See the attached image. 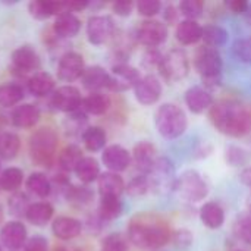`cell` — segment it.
Returning a JSON list of instances; mask_svg holds the SVG:
<instances>
[{
    "mask_svg": "<svg viewBox=\"0 0 251 251\" xmlns=\"http://www.w3.org/2000/svg\"><path fill=\"white\" fill-rule=\"evenodd\" d=\"M210 121L219 132L240 138L251 131V107L237 100H222L210 107Z\"/></svg>",
    "mask_w": 251,
    "mask_h": 251,
    "instance_id": "cell-1",
    "label": "cell"
},
{
    "mask_svg": "<svg viewBox=\"0 0 251 251\" xmlns=\"http://www.w3.org/2000/svg\"><path fill=\"white\" fill-rule=\"evenodd\" d=\"M172 234L159 222L149 218L132 219L128 226V240L138 249H160L168 244Z\"/></svg>",
    "mask_w": 251,
    "mask_h": 251,
    "instance_id": "cell-2",
    "label": "cell"
},
{
    "mask_svg": "<svg viewBox=\"0 0 251 251\" xmlns=\"http://www.w3.org/2000/svg\"><path fill=\"white\" fill-rule=\"evenodd\" d=\"M154 125L163 138L175 140L187 131L188 119L185 112L178 104L165 103L154 113Z\"/></svg>",
    "mask_w": 251,
    "mask_h": 251,
    "instance_id": "cell-3",
    "label": "cell"
},
{
    "mask_svg": "<svg viewBox=\"0 0 251 251\" xmlns=\"http://www.w3.org/2000/svg\"><path fill=\"white\" fill-rule=\"evenodd\" d=\"M57 132L53 128L44 126L37 129L29 138V157L37 166L51 165L57 149Z\"/></svg>",
    "mask_w": 251,
    "mask_h": 251,
    "instance_id": "cell-4",
    "label": "cell"
},
{
    "mask_svg": "<svg viewBox=\"0 0 251 251\" xmlns=\"http://www.w3.org/2000/svg\"><path fill=\"white\" fill-rule=\"evenodd\" d=\"M150 181V188L157 194H168L176 187V168L174 162L165 156L157 157L154 166L147 175Z\"/></svg>",
    "mask_w": 251,
    "mask_h": 251,
    "instance_id": "cell-5",
    "label": "cell"
},
{
    "mask_svg": "<svg viewBox=\"0 0 251 251\" xmlns=\"http://www.w3.org/2000/svg\"><path fill=\"white\" fill-rule=\"evenodd\" d=\"M175 191L185 201L197 203L207 197L209 184L197 171H185L181 176H178Z\"/></svg>",
    "mask_w": 251,
    "mask_h": 251,
    "instance_id": "cell-6",
    "label": "cell"
},
{
    "mask_svg": "<svg viewBox=\"0 0 251 251\" xmlns=\"http://www.w3.org/2000/svg\"><path fill=\"white\" fill-rule=\"evenodd\" d=\"M159 71L168 82L181 81L190 72V59L184 50H171L168 54L163 56Z\"/></svg>",
    "mask_w": 251,
    "mask_h": 251,
    "instance_id": "cell-7",
    "label": "cell"
},
{
    "mask_svg": "<svg viewBox=\"0 0 251 251\" xmlns=\"http://www.w3.org/2000/svg\"><path fill=\"white\" fill-rule=\"evenodd\" d=\"M194 68L201 75L203 79L206 78H218L222 74L224 60L222 56L216 49L212 47H201L194 57Z\"/></svg>",
    "mask_w": 251,
    "mask_h": 251,
    "instance_id": "cell-8",
    "label": "cell"
},
{
    "mask_svg": "<svg viewBox=\"0 0 251 251\" xmlns=\"http://www.w3.org/2000/svg\"><path fill=\"white\" fill-rule=\"evenodd\" d=\"M141 79L140 71L125 62L116 63L109 72V87L107 90L122 93L129 88H134Z\"/></svg>",
    "mask_w": 251,
    "mask_h": 251,
    "instance_id": "cell-9",
    "label": "cell"
},
{
    "mask_svg": "<svg viewBox=\"0 0 251 251\" xmlns=\"http://www.w3.org/2000/svg\"><path fill=\"white\" fill-rule=\"evenodd\" d=\"M135 37L143 46L149 49H156L166 41L168 25L157 19H146L138 25Z\"/></svg>",
    "mask_w": 251,
    "mask_h": 251,
    "instance_id": "cell-10",
    "label": "cell"
},
{
    "mask_svg": "<svg viewBox=\"0 0 251 251\" xmlns=\"http://www.w3.org/2000/svg\"><path fill=\"white\" fill-rule=\"evenodd\" d=\"M115 34V22L107 15H94L87 22V38L94 46L106 44Z\"/></svg>",
    "mask_w": 251,
    "mask_h": 251,
    "instance_id": "cell-11",
    "label": "cell"
},
{
    "mask_svg": "<svg viewBox=\"0 0 251 251\" xmlns=\"http://www.w3.org/2000/svg\"><path fill=\"white\" fill-rule=\"evenodd\" d=\"M51 104L54 109L65 112V113H74L81 110L82 106V97L76 87L74 85H63L53 91L51 94Z\"/></svg>",
    "mask_w": 251,
    "mask_h": 251,
    "instance_id": "cell-12",
    "label": "cell"
},
{
    "mask_svg": "<svg viewBox=\"0 0 251 251\" xmlns=\"http://www.w3.org/2000/svg\"><path fill=\"white\" fill-rule=\"evenodd\" d=\"M162 93H163L162 84L154 75L141 76V79L134 87V96L137 101L143 106H151L157 103L162 97Z\"/></svg>",
    "mask_w": 251,
    "mask_h": 251,
    "instance_id": "cell-13",
    "label": "cell"
},
{
    "mask_svg": "<svg viewBox=\"0 0 251 251\" xmlns=\"http://www.w3.org/2000/svg\"><path fill=\"white\" fill-rule=\"evenodd\" d=\"M84 71H85L84 57L76 51L65 53L57 63V78L65 82H72L79 79Z\"/></svg>",
    "mask_w": 251,
    "mask_h": 251,
    "instance_id": "cell-14",
    "label": "cell"
},
{
    "mask_svg": "<svg viewBox=\"0 0 251 251\" xmlns=\"http://www.w3.org/2000/svg\"><path fill=\"white\" fill-rule=\"evenodd\" d=\"M101 162L109 172H124L132 162V154L119 144H112L106 147L101 153Z\"/></svg>",
    "mask_w": 251,
    "mask_h": 251,
    "instance_id": "cell-15",
    "label": "cell"
},
{
    "mask_svg": "<svg viewBox=\"0 0 251 251\" xmlns=\"http://www.w3.org/2000/svg\"><path fill=\"white\" fill-rule=\"evenodd\" d=\"M26 228L19 221H10L4 224L0 229V241L1 244L12 251L19 250L22 246H25L26 240Z\"/></svg>",
    "mask_w": 251,
    "mask_h": 251,
    "instance_id": "cell-16",
    "label": "cell"
},
{
    "mask_svg": "<svg viewBox=\"0 0 251 251\" xmlns=\"http://www.w3.org/2000/svg\"><path fill=\"white\" fill-rule=\"evenodd\" d=\"M12 65L21 74H35L40 69L41 60L31 46H21L12 53Z\"/></svg>",
    "mask_w": 251,
    "mask_h": 251,
    "instance_id": "cell-17",
    "label": "cell"
},
{
    "mask_svg": "<svg viewBox=\"0 0 251 251\" xmlns=\"http://www.w3.org/2000/svg\"><path fill=\"white\" fill-rule=\"evenodd\" d=\"M132 160L141 175H149L157 160V149L150 141H140L132 150Z\"/></svg>",
    "mask_w": 251,
    "mask_h": 251,
    "instance_id": "cell-18",
    "label": "cell"
},
{
    "mask_svg": "<svg viewBox=\"0 0 251 251\" xmlns=\"http://www.w3.org/2000/svg\"><path fill=\"white\" fill-rule=\"evenodd\" d=\"M184 99H185V104H187L188 110L196 115H200L213 106V96L210 94V91L207 88L200 87V85L190 87L185 91Z\"/></svg>",
    "mask_w": 251,
    "mask_h": 251,
    "instance_id": "cell-19",
    "label": "cell"
},
{
    "mask_svg": "<svg viewBox=\"0 0 251 251\" xmlns=\"http://www.w3.org/2000/svg\"><path fill=\"white\" fill-rule=\"evenodd\" d=\"M28 12L32 18L44 21L50 16H59L63 12H68L66 1L54 0H32L28 3Z\"/></svg>",
    "mask_w": 251,
    "mask_h": 251,
    "instance_id": "cell-20",
    "label": "cell"
},
{
    "mask_svg": "<svg viewBox=\"0 0 251 251\" xmlns=\"http://www.w3.org/2000/svg\"><path fill=\"white\" fill-rule=\"evenodd\" d=\"M51 231L54 234L56 238L62 240V241H69L76 238L81 231H82V224L75 219V218H69V216H59L53 221L51 224Z\"/></svg>",
    "mask_w": 251,
    "mask_h": 251,
    "instance_id": "cell-21",
    "label": "cell"
},
{
    "mask_svg": "<svg viewBox=\"0 0 251 251\" xmlns=\"http://www.w3.org/2000/svg\"><path fill=\"white\" fill-rule=\"evenodd\" d=\"M10 119L16 128H24V129L32 128L40 121V110L35 104L24 103V104H19L13 109Z\"/></svg>",
    "mask_w": 251,
    "mask_h": 251,
    "instance_id": "cell-22",
    "label": "cell"
},
{
    "mask_svg": "<svg viewBox=\"0 0 251 251\" xmlns=\"http://www.w3.org/2000/svg\"><path fill=\"white\" fill-rule=\"evenodd\" d=\"M82 85L91 93H100V90L109 87V72L101 66H88L85 68L81 76Z\"/></svg>",
    "mask_w": 251,
    "mask_h": 251,
    "instance_id": "cell-23",
    "label": "cell"
},
{
    "mask_svg": "<svg viewBox=\"0 0 251 251\" xmlns=\"http://www.w3.org/2000/svg\"><path fill=\"white\" fill-rule=\"evenodd\" d=\"M175 37L182 46H191L203 38V26L197 21L184 19L178 22L175 29Z\"/></svg>",
    "mask_w": 251,
    "mask_h": 251,
    "instance_id": "cell-24",
    "label": "cell"
},
{
    "mask_svg": "<svg viewBox=\"0 0 251 251\" xmlns=\"http://www.w3.org/2000/svg\"><path fill=\"white\" fill-rule=\"evenodd\" d=\"M100 197H121L125 191V182L119 174L115 172H104L97 179Z\"/></svg>",
    "mask_w": 251,
    "mask_h": 251,
    "instance_id": "cell-25",
    "label": "cell"
},
{
    "mask_svg": "<svg viewBox=\"0 0 251 251\" xmlns=\"http://www.w3.org/2000/svg\"><path fill=\"white\" fill-rule=\"evenodd\" d=\"M81 29V21L72 12H63L56 16L53 24V31L60 38H71L75 37Z\"/></svg>",
    "mask_w": 251,
    "mask_h": 251,
    "instance_id": "cell-26",
    "label": "cell"
},
{
    "mask_svg": "<svg viewBox=\"0 0 251 251\" xmlns=\"http://www.w3.org/2000/svg\"><path fill=\"white\" fill-rule=\"evenodd\" d=\"M200 221L209 229H219L225 224V210L216 201H207L200 209Z\"/></svg>",
    "mask_w": 251,
    "mask_h": 251,
    "instance_id": "cell-27",
    "label": "cell"
},
{
    "mask_svg": "<svg viewBox=\"0 0 251 251\" xmlns=\"http://www.w3.org/2000/svg\"><path fill=\"white\" fill-rule=\"evenodd\" d=\"M53 213H54V209L50 203L37 201V203H31V206L26 210L25 218L34 226H44L46 224L51 221Z\"/></svg>",
    "mask_w": 251,
    "mask_h": 251,
    "instance_id": "cell-28",
    "label": "cell"
},
{
    "mask_svg": "<svg viewBox=\"0 0 251 251\" xmlns=\"http://www.w3.org/2000/svg\"><path fill=\"white\" fill-rule=\"evenodd\" d=\"M28 90L37 97L49 96L54 90V79L47 72H35L28 78Z\"/></svg>",
    "mask_w": 251,
    "mask_h": 251,
    "instance_id": "cell-29",
    "label": "cell"
},
{
    "mask_svg": "<svg viewBox=\"0 0 251 251\" xmlns=\"http://www.w3.org/2000/svg\"><path fill=\"white\" fill-rule=\"evenodd\" d=\"M109 107H110V99L103 93L88 94L85 99H82V106H81V109L85 113L94 115V116L104 115L109 110Z\"/></svg>",
    "mask_w": 251,
    "mask_h": 251,
    "instance_id": "cell-30",
    "label": "cell"
},
{
    "mask_svg": "<svg viewBox=\"0 0 251 251\" xmlns=\"http://www.w3.org/2000/svg\"><path fill=\"white\" fill-rule=\"evenodd\" d=\"M124 212V204L119 197H101L99 203L97 216L103 222L118 219Z\"/></svg>",
    "mask_w": 251,
    "mask_h": 251,
    "instance_id": "cell-31",
    "label": "cell"
},
{
    "mask_svg": "<svg viewBox=\"0 0 251 251\" xmlns=\"http://www.w3.org/2000/svg\"><path fill=\"white\" fill-rule=\"evenodd\" d=\"M201 40L204 41V44L207 47L218 49V47H222L228 43L229 34L224 26L216 25V24H210V25H206L203 28V38Z\"/></svg>",
    "mask_w": 251,
    "mask_h": 251,
    "instance_id": "cell-32",
    "label": "cell"
},
{
    "mask_svg": "<svg viewBox=\"0 0 251 251\" xmlns=\"http://www.w3.org/2000/svg\"><path fill=\"white\" fill-rule=\"evenodd\" d=\"M75 175L78 176V179L84 184H91L94 181L99 179L100 174V165L94 157H84L76 169H75Z\"/></svg>",
    "mask_w": 251,
    "mask_h": 251,
    "instance_id": "cell-33",
    "label": "cell"
},
{
    "mask_svg": "<svg viewBox=\"0 0 251 251\" xmlns=\"http://www.w3.org/2000/svg\"><path fill=\"white\" fill-rule=\"evenodd\" d=\"M107 141L106 132L100 126H88L82 132V143L87 150L90 151H100L104 149Z\"/></svg>",
    "mask_w": 251,
    "mask_h": 251,
    "instance_id": "cell-34",
    "label": "cell"
},
{
    "mask_svg": "<svg viewBox=\"0 0 251 251\" xmlns=\"http://www.w3.org/2000/svg\"><path fill=\"white\" fill-rule=\"evenodd\" d=\"M84 159L82 156V150L75 146V144H69L66 146L60 154H59V166L60 169H63L65 172H75L78 163Z\"/></svg>",
    "mask_w": 251,
    "mask_h": 251,
    "instance_id": "cell-35",
    "label": "cell"
},
{
    "mask_svg": "<svg viewBox=\"0 0 251 251\" xmlns=\"http://www.w3.org/2000/svg\"><path fill=\"white\" fill-rule=\"evenodd\" d=\"M25 185H26V188H28V191L31 194H34V196H37L40 199H46L50 194V191H51V182H50V179L44 174H41V172L31 174L28 176Z\"/></svg>",
    "mask_w": 251,
    "mask_h": 251,
    "instance_id": "cell-36",
    "label": "cell"
},
{
    "mask_svg": "<svg viewBox=\"0 0 251 251\" xmlns=\"http://www.w3.org/2000/svg\"><path fill=\"white\" fill-rule=\"evenodd\" d=\"M24 88L18 82H9L0 85V106L10 107L22 101L24 99Z\"/></svg>",
    "mask_w": 251,
    "mask_h": 251,
    "instance_id": "cell-37",
    "label": "cell"
},
{
    "mask_svg": "<svg viewBox=\"0 0 251 251\" xmlns=\"http://www.w3.org/2000/svg\"><path fill=\"white\" fill-rule=\"evenodd\" d=\"M21 149V140L15 132L0 134V157L3 160H12L18 156Z\"/></svg>",
    "mask_w": 251,
    "mask_h": 251,
    "instance_id": "cell-38",
    "label": "cell"
},
{
    "mask_svg": "<svg viewBox=\"0 0 251 251\" xmlns=\"http://www.w3.org/2000/svg\"><path fill=\"white\" fill-rule=\"evenodd\" d=\"M24 182V172L19 168H7L0 174V188L7 193H15Z\"/></svg>",
    "mask_w": 251,
    "mask_h": 251,
    "instance_id": "cell-39",
    "label": "cell"
},
{
    "mask_svg": "<svg viewBox=\"0 0 251 251\" xmlns=\"http://www.w3.org/2000/svg\"><path fill=\"white\" fill-rule=\"evenodd\" d=\"M178 10L181 15L185 16V19H191V21H197L204 10V4L200 0H184L179 3Z\"/></svg>",
    "mask_w": 251,
    "mask_h": 251,
    "instance_id": "cell-40",
    "label": "cell"
},
{
    "mask_svg": "<svg viewBox=\"0 0 251 251\" xmlns=\"http://www.w3.org/2000/svg\"><path fill=\"white\" fill-rule=\"evenodd\" d=\"M149 190H150V181L147 175H138L132 178L125 187V191L131 197H141L146 193H149Z\"/></svg>",
    "mask_w": 251,
    "mask_h": 251,
    "instance_id": "cell-41",
    "label": "cell"
},
{
    "mask_svg": "<svg viewBox=\"0 0 251 251\" xmlns=\"http://www.w3.org/2000/svg\"><path fill=\"white\" fill-rule=\"evenodd\" d=\"M234 235L246 244H251V213L240 216L234 224Z\"/></svg>",
    "mask_w": 251,
    "mask_h": 251,
    "instance_id": "cell-42",
    "label": "cell"
},
{
    "mask_svg": "<svg viewBox=\"0 0 251 251\" xmlns=\"http://www.w3.org/2000/svg\"><path fill=\"white\" fill-rule=\"evenodd\" d=\"M94 194L87 187H68L66 188V199L69 201L78 203V204H88L93 200Z\"/></svg>",
    "mask_w": 251,
    "mask_h": 251,
    "instance_id": "cell-43",
    "label": "cell"
},
{
    "mask_svg": "<svg viewBox=\"0 0 251 251\" xmlns=\"http://www.w3.org/2000/svg\"><path fill=\"white\" fill-rule=\"evenodd\" d=\"M232 53L240 62L251 63V35L238 38L232 46Z\"/></svg>",
    "mask_w": 251,
    "mask_h": 251,
    "instance_id": "cell-44",
    "label": "cell"
},
{
    "mask_svg": "<svg viewBox=\"0 0 251 251\" xmlns=\"http://www.w3.org/2000/svg\"><path fill=\"white\" fill-rule=\"evenodd\" d=\"M29 206H31V203L28 200V196L24 193H15L9 199V210L15 216H25Z\"/></svg>",
    "mask_w": 251,
    "mask_h": 251,
    "instance_id": "cell-45",
    "label": "cell"
},
{
    "mask_svg": "<svg viewBox=\"0 0 251 251\" xmlns=\"http://www.w3.org/2000/svg\"><path fill=\"white\" fill-rule=\"evenodd\" d=\"M100 251H129V247L121 234H110L104 238Z\"/></svg>",
    "mask_w": 251,
    "mask_h": 251,
    "instance_id": "cell-46",
    "label": "cell"
},
{
    "mask_svg": "<svg viewBox=\"0 0 251 251\" xmlns=\"http://www.w3.org/2000/svg\"><path fill=\"white\" fill-rule=\"evenodd\" d=\"M135 7H137V12L141 16H146V18L151 19L154 15H157L162 10L163 4H162L160 0H141V1H138L135 4Z\"/></svg>",
    "mask_w": 251,
    "mask_h": 251,
    "instance_id": "cell-47",
    "label": "cell"
},
{
    "mask_svg": "<svg viewBox=\"0 0 251 251\" xmlns=\"http://www.w3.org/2000/svg\"><path fill=\"white\" fill-rule=\"evenodd\" d=\"M171 238H172V243L176 249H188L194 241L193 232L190 229H185V228L176 229Z\"/></svg>",
    "mask_w": 251,
    "mask_h": 251,
    "instance_id": "cell-48",
    "label": "cell"
},
{
    "mask_svg": "<svg viewBox=\"0 0 251 251\" xmlns=\"http://www.w3.org/2000/svg\"><path fill=\"white\" fill-rule=\"evenodd\" d=\"M226 160L232 166H241L247 162V154L243 149L237 146H229L226 149Z\"/></svg>",
    "mask_w": 251,
    "mask_h": 251,
    "instance_id": "cell-49",
    "label": "cell"
},
{
    "mask_svg": "<svg viewBox=\"0 0 251 251\" xmlns=\"http://www.w3.org/2000/svg\"><path fill=\"white\" fill-rule=\"evenodd\" d=\"M162 53L156 49H149L144 56H143V66L144 68H149V69H154V68H160V63H162Z\"/></svg>",
    "mask_w": 251,
    "mask_h": 251,
    "instance_id": "cell-50",
    "label": "cell"
},
{
    "mask_svg": "<svg viewBox=\"0 0 251 251\" xmlns=\"http://www.w3.org/2000/svg\"><path fill=\"white\" fill-rule=\"evenodd\" d=\"M24 251H49V241L41 235H35L25 243Z\"/></svg>",
    "mask_w": 251,
    "mask_h": 251,
    "instance_id": "cell-51",
    "label": "cell"
},
{
    "mask_svg": "<svg viewBox=\"0 0 251 251\" xmlns=\"http://www.w3.org/2000/svg\"><path fill=\"white\" fill-rule=\"evenodd\" d=\"M132 9H134V3L132 1H125V0H121V1H116L113 3V12L119 16H129L132 13Z\"/></svg>",
    "mask_w": 251,
    "mask_h": 251,
    "instance_id": "cell-52",
    "label": "cell"
},
{
    "mask_svg": "<svg viewBox=\"0 0 251 251\" xmlns=\"http://www.w3.org/2000/svg\"><path fill=\"white\" fill-rule=\"evenodd\" d=\"M178 15H179V10L178 7H175L174 4H169L165 7V12H163V18L166 21V24L172 25V24H176L178 21Z\"/></svg>",
    "mask_w": 251,
    "mask_h": 251,
    "instance_id": "cell-53",
    "label": "cell"
},
{
    "mask_svg": "<svg viewBox=\"0 0 251 251\" xmlns=\"http://www.w3.org/2000/svg\"><path fill=\"white\" fill-rule=\"evenodd\" d=\"M226 6L229 7V10L235 15H244L247 6H249V1H244V0H234V1H228Z\"/></svg>",
    "mask_w": 251,
    "mask_h": 251,
    "instance_id": "cell-54",
    "label": "cell"
},
{
    "mask_svg": "<svg viewBox=\"0 0 251 251\" xmlns=\"http://www.w3.org/2000/svg\"><path fill=\"white\" fill-rule=\"evenodd\" d=\"M88 6H90V3H88V1H85V0H71V1H66L68 12H72V13H75V12H81V10L87 9Z\"/></svg>",
    "mask_w": 251,
    "mask_h": 251,
    "instance_id": "cell-55",
    "label": "cell"
},
{
    "mask_svg": "<svg viewBox=\"0 0 251 251\" xmlns=\"http://www.w3.org/2000/svg\"><path fill=\"white\" fill-rule=\"evenodd\" d=\"M240 181H241L243 185H246L247 188L251 190V166L250 168H244L240 172Z\"/></svg>",
    "mask_w": 251,
    "mask_h": 251,
    "instance_id": "cell-56",
    "label": "cell"
},
{
    "mask_svg": "<svg viewBox=\"0 0 251 251\" xmlns=\"http://www.w3.org/2000/svg\"><path fill=\"white\" fill-rule=\"evenodd\" d=\"M244 19H246V22H247V25L251 26V3H249V6H247V9H246V12H244Z\"/></svg>",
    "mask_w": 251,
    "mask_h": 251,
    "instance_id": "cell-57",
    "label": "cell"
},
{
    "mask_svg": "<svg viewBox=\"0 0 251 251\" xmlns=\"http://www.w3.org/2000/svg\"><path fill=\"white\" fill-rule=\"evenodd\" d=\"M232 251H244V250H232Z\"/></svg>",
    "mask_w": 251,
    "mask_h": 251,
    "instance_id": "cell-58",
    "label": "cell"
},
{
    "mask_svg": "<svg viewBox=\"0 0 251 251\" xmlns=\"http://www.w3.org/2000/svg\"><path fill=\"white\" fill-rule=\"evenodd\" d=\"M0 251H1V249H0Z\"/></svg>",
    "mask_w": 251,
    "mask_h": 251,
    "instance_id": "cell-59",
    "label": "cell"
},
{
    "mask_svg": "<svg viewBox=\"0 0 251 251\" xmlns=\"http://www.w3.org/2000/svg\"><path fill=\"white\" fill-rule=\"evenodd\" d=\"M16 251H18V250H16Z\"/></svg>",
    "mask_w": 251,
    "mask_h": 251,
    "instance_id": "cell-60",
    "label": "cell"
}]
</instances>
